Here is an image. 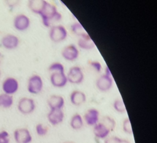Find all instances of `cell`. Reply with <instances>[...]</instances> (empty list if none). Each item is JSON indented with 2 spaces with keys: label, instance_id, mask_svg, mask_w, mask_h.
Masks as SVG:
<instances>
[{
  "label": "cell",
  "instance_id": "cell-1",
  "mask_svg": "<svg viewBox=\"0 0 157 143\" xmlns=\"http://www.w3.org/2000/svg\"><path fill=\"white\" fill-rule=\"evenodd\" d=\"M39 15L41 17L43 25L46 27H50L53 22L59 21L62 18V15L56 7L48 1H47Z\"/></svg>",
  "mask_w": 157,
  "mask_h": 143
},
{
  "label": "cell",
  "instance_id": "cell-2",
  "mask_svg": "<svg viewBox=\"0 0 157 143\" xmlns=\"http://www.w3.org/2000/svg\"><path fill=\"white\" fill-rule=\"evenodd\" d=\"M67 35L68 33L67 29L62 25L52 26L50 28L48 33L50 40L56 43L64 41L66 39Z\"/></svg>",
  "mask_w": 157,
  "mask_h": 143
},
{
  "label": "cell",
  "instance_id": "cell-3",
  "mask_svg": "<svg viewBox=\"0 0 157 143\" xmlns=\"http://www.w3.org/2000/svg\"><path fill=\"white\" fill-rule=\"evenodd\" d=\"M44 82L42 77L37 74L31 75L28 80L27 90L32 94H38L42 91Z\"/></svg>",
  "mask_w": 157,
  "mask_h": 143
},
{
  "label": "cell",
  "instance_id": "cell-4",
  "mask_svg": "<svg viewBox=\"0 0 157 143\" xmlns=\"http://www.w3.org/2000/svg\"><path fill=\"white\" fill-rule=\"evenodd\" d=\"M67 81L71 84H78L82 83L85 78L82 69L78 66L71 67L66 74Z\"/></svg>",
  "mask_w": 157,
  "mask_h": 143
},
{
  "label": "cell",
  "instance_id": "cell-5",
  "mask_svg": "<svg viewBox=\"0 0 157 143\" xmlns=\"http://www.w3.org/2000/svg\"><path fill=\"white\" fill-rule=\"evenodd\" d=\"M17 108L18 111L23 115L31 114L36 109V103L34 99L24 97L19 100Z\"/></svg>",
  "mask_w": 157,
  "mask_h": 143
},
{
  "label": "cell",
  "instance_id": "cell-6",
  "mask_svg": "<svg viewBox=\"0 0 157 143\" xmlns=\"http://www.w3.org/2000/svg\"><path fill=\"white\" fill-rule=\"evenodd\" d=\"M112 76L103 74L101 75L96 81L97 89L101 92L109 91L113 86Z\"/></svg>",
  "mask_w": 157,
  "mask_h": 143
},
{
  "label": "cell",
  "instance_id": "cell-7",
  "mask_svg": "<svg viewBox=\"0 0 157 143\" xmlns=\"http://www.w3.org/2000/svg\"><path fill=\"white\" fill-rule=\"evenodd\" d=\"M19 88L18 80L13 77L6 78L2 84V89L4 93L9 95H13L16 93Z\"/></svg>",
  "mask_w": 157,
  "mask_h": 143
},
{
  "label": "cell",
  "instance_id": "cell-8",
  "mask_svg": "<svg viewBox=\"0 0 157 143\" xmlns=\"http://www.w3.org/2000/svg\"><path fill=\"white\" fill-rule=\"evenodd\" d=\"M13 24L14 28L17 30L23 31L29 28L31 25V20L26 15L23 14H19L14 17Z\"/></svg>",
  "mask_w": 157,
  "mask_h": 143
},
{
  "label": "cell",
  "instance_id": "cell-9",
  "mask_svg": "<svg viewBox=\"0 0 157 143\" xmlns=\"http://www.w3.org/2000/svg\"><path fill=\"white\" fill-rule=\"evenodd\" d=\"M79 50L75 44H69L65 46L61 51L62 57L67 61H74L79 57Z\"/></svg>",
  "mask_w": 157,
  "mask_h": 143
},
{
  "label": "cell",
  "instance_id": "cell-10",
  "mask_svg": "<svg viewBox=\"0 0 157 143\" xmlns=\"http://www.w3.org/2000/svg\"><path fill=\"white\" fill-rule=\"evenodd\" d=\"M13 136L17 143H31L33 140L31 133L25 128L16 129L14 131Z\"/></svg>",
  "mask_w": 157,
  "mask_h": 143
},
{
  "label": "cell",
  "instance_id": "cell-11",
  "mask_svg": "<svg viewBox=\"0 0 157 143\" xmlns=\"http://www.w3.org/2000/svg\"><path fill=\"white\" fill-rule=\"evenodd\" d=\"M50 81L52 85L57 88H62L68 83L66 74L64 72L51 73Z\"/></svg>",
  "mask_w": 157,
  "mask_h": 143
},
{
  "label": "cell",
  "instance_id": "cell-12",
  "mask_svg": "<svg viewBox=\"0 0 157 143\" xmlns=\"http://www.w3.org/2000/svg\"><path fill=\"white\" fill-rule=\"evenodd\" d=\"M48 122L52 126H56L63 122L64 118V113L63 110L52 109L50 110L47 115Z\"/></svg>",
  "mask_w": 157,
  "mask_h": 143
},
{
  "label": "cell",
  "instance_id": "cell-13",
  "mask_svg": "<svg viewBox=\"0 0 157 143\" xmlns=\"http://www.w3.org/2000/svg\"><path fill=\"white\" fill-rule=\"evenodd\" d=\"M1 43L5 49L12 50L16 49L18 46L20 40L16 35L7 34L2 38Z\"/></svg>",
  "mask_w": 157,
  "mask_h": 143
},
{
  "label": "cell",
  "instance_id": "cell-14",
  "mask_svg": "<svg viewBox=\"0 0 157 143\" xmlns=\"http://www.w3.org/2000/svg\"><path fill=\"white\" fill-rule=\"evenodd\" d=\"M99 115L98 110L95 108H91L86 110L83 119L86 125L93 126L99 122Z\"/></svg>",
  "mask_w": 157,
  "mask_h": 143
},
{
  "label": "cell",
  "instance_id": "cell-15",
  "mask_svg": "<svg viewBox=\"0 0 157 143\" xmlns=\"http://www.w3.org/2000/svg\"><path fill=\"white\" fill-rule=\"evenodd\" d=\"M47 104L50 110L59 109L63 110L64 107L65 100L63 96L56 94L50 96L47 100Z\"/></svg>",
  "mask_w": 157,
  "mask_h": 143
},
{
  "label": "cell",
  "instance_id": "cell-16",
  "mask_svg": "<svg viewBox=\"0 0 157 143\" xmlns=\"http://www.w3.org/2000/svg\"><path fill=\"white\" fill-rule=\"evenodd\" d=\"M77 46L82 49L91 50L95 47V43L90 36L86 33L80 36L77 41Z\"/></svg>",
  "mask_w": 157,
  "mask_h": 143
},
{
  "label": "cell",
  "instance_id": "cell-17",
  "mask_svg": "<svg viewBox=\"0 0 157 143\" xmlns=\"http://www.w3.org/2000/svg\"><path fill=\"white\" fill-rule=\"evenodd\" d=\"M71 103L75 106H80L86 100V94L82 91L74 90L70 94Z\"/></svg>",
  "mask_w": 157,
  "mask_h": 143
},
{
  "label": "cell",
  "instance_id": "cell-18",
  "mask_svg": "<svg viewBox=\"0 0 157 143\" xmlns=\"http://www.w3.org/2000/svg\"><path fill=\"white\" fill-rule=\"evenodd\" d=\"M93 131L94 136L99 139H105L107 138L110 131L101 122H98L93 126Z\"/></svg>",
  "mask_w": 157,
  "mask_h": 143
},
{
  "label": "cell",
  "instance_id": "cell-19",
  "mask_svg": "<svg viewBox=\"0 0 157 143\" xmlns=\"http://www.w3.org/2000/svg\"><path fill=\"white\" fill-rule=\"evenodd\" d=\"M46 2L47 1L45 0H30L28 1V7L33 13L39 15Z\"/></svg>",
  "mask_w": 157,
  "mask_h": 143
},
{
  "label": "cell",
  "instance_id": "cell-20",
  "mask_svg": "<svg viewBox=\"0 0 157 143\" xmlns=\"http://www.w3.org/2000/svg\"><path fill=\"white\" fill-rule=\"evenodd\" d=\"M70 126L74 130H79L82 128L84 121L82 115L79 113L74 114L70 120Z\"/></svg>",
  "mask_w": 157,
  "mask_h": 143
},
{
  "label": "cell",
  "instance_id": "cell-21",
  "mask_svg": "<svg viewBox=\"0 0 157 143\" xmlns=\"http://www.w3.org/2000/svg\"><path fill=\"white\" fill-rule=\"evenodd\" d=\"M13 103V98L12 95L6 93L0 94V107L4 108H10Z\"/></svg>",
  "mask_w": 157,
  "mask_h": 143
},
{
  "label": "cell",
  "instance_id": "cell-22",
  "mask_svg": "<svg viewBox=\"0 0 157 143\" xmlns=\"http://www.w3.org/2000/svg\"><path fill=\"white\" fill-rule=\"evenodd\" d=\"M71 30L74 34L78 36V37L82 36L87 33L84 27L78 22H75L72 23V25H71Z\"/></svg>",
  "mask_w": 157,
  "mask_h": 143
},
{
  "label": "cell",
  "instance_id": "cell-23",
  "mask_svg": "<svg viewBox=\"0 0 157 143\" xmlns=\"http://www.w3.org/2000/svg\"><path fill=\"white\" fill-rule=\"evenodd\" d=\"M101 123H102L110 132L114 131L116 126L115 120L110 116H104L101 119Z\"/></svg>",
  "mask_w": 157,
  "mask_h": 143
},
{
  "label": "cell",
  "instance_id": "cell-24",
  "mask_svg": "<svg viewBox=\"0 0 157 143\" xmlns=\"http://www.w3.org/2000/svg\"><path fill=\"white\" fill-rule=\"evenodd\" d=\"M113 107L114 110L119 113H124L126 112V106L121 99H117L113 101Z\"/></svg>",
  "mask_w": 157,
  "mask_h": 143
},
{
  "label": "cell",
  "instance_id": "cell-25",
  "mask_svg": "<svg viewBox=\"0 0 157 143\" xmlns=\"http://www.w3.org/2000/svg\"><path fill=\"white\" fill-rule=\"evenodd\" d=\"M48 70L51 73L64 72V67L61 63L58 62H53L49 65Z\"/></svg>",
  "mask_w": 157,
  "mask_h": 143
},
{
  "label": "cell",
  "instance_id": "cell-26",
  "mask_svg": "<svg viewBox=\"0 0 157 143\" xmlns=\"http://www.w3.org/2000/svg\"><path fill=\"white\" fill-rule=\"evenodd\" d=\"M122 128L123 131L128 134H133V130L131 126V121L129 118H125L122 123Z\"/></svg>",
  "mask_w": 157,
  "mask_h": 143
},
{
  "label": "cell",
  "instance_id": "cell-27",
  "mask_svg": "<svg viewBox=\"0 0 157 143\" xmlns=\"http://www.w3.org/2000/svg\"><path fill=\"white\" fill-rule=\"evenodd\" d=\"M48 131V128L47 126L42 123H38L36 126V132L39 136H45Z\"/></svg>",
  "mask_w": 157,
  "mask_h": 143
},
{
  "label": "cell",
  "instance_id": "cell-28",
  "mask_svg": "<svg viewBox=\"0 0 157 143\" xmlns=\"http://www.w3.org/2000/svg\"><path fill=\"white\" fill-rule=\"evenodd\" d=\"M89 65L97 73H99L102 70V65L99 61H96V60L90 61Z\"/></svg>",
  "mask_w": 157,
  "mask_h": 143
},
{
  "label": "cell",
  "instance_id": "cell-29",
  "mask_svg": "<svg viewBox=\"0 0 157 143\" xmlns=\"http://www.w3.org/2000/svg\"><path fill=\"white\" fill-rule=\"evenodd\" d=\"M10 136L9 134L6 131H0V143H9Z\"/></svg>",
  "mask_w": 157,
  "mask_h": 143
},
{
  "label": "cell",
  "instance_id": "cell-30",
  "mask_svg": "<svg viewBox=\"0 0 157 143\" xmlns=\"http://www.w3.org/2000/svg\"><path fill=\"white\" fill-rule=\"evenodd\" d=\"M121 140V138L115 136H108L104 139V143H119Z\"/></svg>",
  "mask_w": 157,
  "mask_h": 143
},
{
  "label": "cell",
  "instance_id": "cell-31",
  "mask_svg": "<svg viewBox=\"0 0 157 143\" xmlns=\"http://www.w3.org/2000/svg\"><path fill=\"white\" fill-rule=\"evenodd\" d=\"M104 73L106 74V75H107L112 76V73H111V72H110V70L109 67H107H107H105V73Z\"/></svg>",
  "mask_w": 157,
  "mask_h": 143
},
{
  "label": "cell",
  "instance_id": "cell-32",
  "mask_svg": "<svg viewBox=\"0 0 157 143\" xmlns=\"http://www.w3.org/2000/svg\"><path fill=\"white\" fill-rule=\"evenodd\" d=\"M119 143H130V142L126 139H121Z\"/></svg>",
  "mask_w": 157,
  "mask_h": 143
},
{
  "label": "cell",
  "instance_id": "cell-33",
  "mask_svg": "<svg viewBox=\"0 0 157 143\" xmlns=\"http://www.w3.org/2000/svg\"><path fill=\"white\" fill-rule=\"evenodd\" d=\"M3 57H4V56H3V55L1 54V52H0V63H1V62L2 61V60H3Z\"/></svg>",
  "mask_w": 157,
  "mask_h": 143
},
{
  "label": "cell",
  "instance_id": "cell-34",
  "mask_svg": "<svg viewBox=\"0 0 157 143\" xmlns=\"http://www.w3.org/2000/svg\"><path fill=\"white\" fill-rule=\"evenodd\" d=\"M66 143H72V142H66Z\"/></svg>",
  "mask_w": 157,
  "mask_h": 143
},
{
  "label": "cell",
  "instance_id": "cell-35",
  "mask_svg": "<svg viewBox=\"0 0 157 143\" xmlns=\"http://www.w3.org/2000/svg\"><path fill=\"white\" fill-rule=\"evenodd\" d=\"M0 78H1V71H0Z\"/></svg>",
  "mask_w": 157,
  "mask_h": 143
}]
</instances>
